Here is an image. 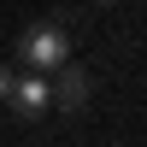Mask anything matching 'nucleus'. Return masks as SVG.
Returning <instances> with one entry per match:
<instances>
[{
  "instance_id": "nucleus-5",
  "label": "nucleus",
  "mask_w": 147,
  "mask_h": 147,
  "mask_svg": "<svg viewBox=\"0 0 147 147\" xmlns=\"http://www.w3.org/2000/svg\"><path fill=\"white\" fill-rule=\"evenodd\" d=\"M94 6H112V0H94Z\"/></svg>"
},
{
  "instance_id": "nucleus-1",
  "label": "nucleus",
  "mask_w": 147,
  "mask_h": 147,
  "mask_svg": "<svg viewBox=\"0 0 147 147\" xmlns=\"http://www.w3.org/2000/svg\"><path fill=\"white\" fill-rule=\"evenodd\" d=\"M18 59L30 71H59L71 59V35H65V24L59 18H41V24H30V30L18 35Z\"/></svg>"
},
{
  "instance_id": "nucleus-3",
  "label": "nucleus",
  "mask_w": 147,
  "mask_h": 147,
  "mask_svg": "<svg viewBox=\"0 0 147 147\" xmlns=\"http://www.w3.org/2000/svg\"><path fill=\"white\" fill-rule=\"evenodd\" d=\"M6 106H12L18 118H41V112H47V82H41V71H18Z\"/></svg>"
},
{
  "instance_id": "nucleus-2",
  "label": "nucleus",
  "mask_w": 147,
  "mask_h": 147,
  "mask_svg": "<svg viewBox=\"0 0 147 147\" xmlns=\"http://www.w3.org/2000/svg\"><path fill=\"white\" fill-rule=\"evenodd\" d=\"M47 106H59V112H71V118H77L82 106H88V77H82V71L71 65V59L53 71V82H47Z\"/></svg>"
},
{
  "instance_id": "nucleus-4",
  "label": "nucleus",
  "mask_w": 147,
  "mask_h": 147,
  "mask_svg": "<svg viewBox=\"0 0 147 147\" xmlns=\"http://www.w3.org/2000/svg\"><path fill=\"white\" fill-rule=\"evenodd\" d=\"M12 82H18V71H12V65H0V106H6V94H12Z\"/></svg>"
}]
</instances>
